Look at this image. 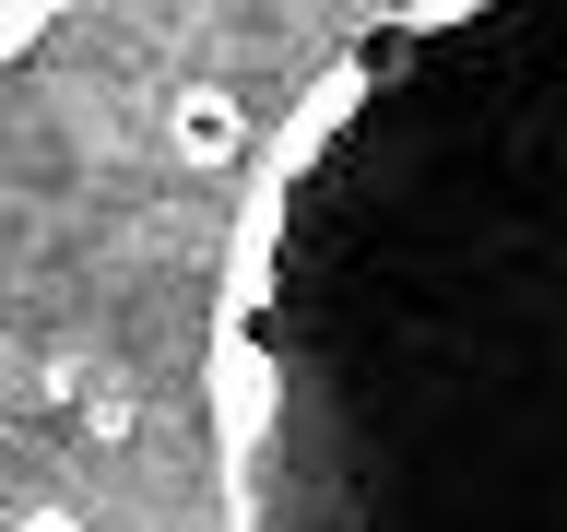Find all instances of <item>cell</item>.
<instances>
[{"label":"cell","mask_w":567,"mask_h":532,"mask_svg":"<svg viewBox=\"0 0 567 532\" xmlns=\"http://www.w3.org/2000/svg\"><path fill=\"white\" fill-rule=\"evenodd\" d=\"M48 24H60V12H35V0H0V71L24 60V48H48Z\"/></svg>","instance_id":"3957f363"},{"label":"cell","mask_w":567,"mask_h":532,"mask_svg":"<svg viewBox=\"0 0 567 532\" xmlns=\"http://www.w3.org/2000/svg\"><path fill=\"white\" fill-rule=\"evenodd\" d=\"M225 532H567V12H390L225 225Z\"/></svg>","instance_id":"6da1fadb"},{"label":"cell","mask_w":567,"mask_h":532,"mask_svg":"<svg viewBox=\"0 0 567 532\" xmlns=\"http://www.w3.org/2000/svg\"><path fill=\"white\" fill-rule=\"evenodd\" d=\"M0 532H95V521H83L71 497H35V509H12V521H0Z\"/></svg>","instance_id":"277c9868"},{"label":"cell","mask_w":567,"mask_h":532,"mask_svg":"<svg viewBox=\"0 0 567 532\" xmlns=\"http://www.w3.org/2000/svg\"><path fill=\"white\" fill-rule=\"evenodd\" d=\"M166 154L189 177H225L248 154V106H237V83H177V106H166Z\"/></svg>","instance_id":"7a4b0ae2"}]
</instances>
